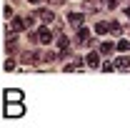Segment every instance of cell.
Here are the masks:
<instances>
[{"label":"cell","mask_w":130,"mask_h":128,"mask_svg":"<svg viewBox=\"0 0 130 128\" xmlns=\"http://www.w3.org/2000/svg\"><path fill=\"white\" fill-rule=\"evenodd\" d=\"M30 3H32V5H38V3H43V0H30Z\"/></svg>","instance_id":"obj_23"},{"label":"cell","mask_w":130,"mask_h":128,"mask_svg":"<svg viewBox=\"0 0 130 128\" xmlns=\"http://www.w3.org/2000/svg\"><path fill=\"white\" fill-rule=\"evenodd\" d=\"M115 68H120V70H125V68H130V58H128V55H120V58L115 60Z\"/></svg>","instance_id":"obj_8"},{"label":"cell","mask_w":130,"mask_h":128,"mask_svg":"<svg viewBox=\"0 0 130 128\" xmlns=\"http://www.w3.org/2000/svg\"><path fill=\"white\" fill-rule=\"evenodd\" d=\"M18 100H23L20 91H5V103H18Z\"/></svg>","instance_id":"obj_4"},{"label":"cell","mask_w":130,"mask_h":128,"mask_svg":"<svg viewBox=\"0 0 130 128\" xmlns=\"http://www.w3.org/2000/svg\"><path fill=\"white\" fill-rule=\"evenodd\" d=\"M25 25H28L25 20H20V18H15V20L10 23V30H13V33H20V30H23V28H25Z\"/></svg>","instance_id":"obj_7"},{"label":"cell","mask_w":130,"mask_h":128,"mask_svg":"<svg viewBox=\"0 0 130 128\" xmlns=\"http://www.w3.org/2000/svg\"><path fill=\"white\" fill-rule=\"evenodd\" d=\"M113 50H115V45H113V43H103V45H100V53H103V55H110Z\"/></svg>","instance_id":"obj_12"},{"label":"cell","mask_w":130,"mask_h":128,"mask_svg":"<svg viewBox=\"0 0 130 128\" xmlns=\"http://www.w3.org/2000/svg\"><path fill=\"white\" fill-rule=\"evenodd\" d=\"M118 5H120V0H108V8H110V10H115Z\"/></svg>","instance_id":"obj_19"},{"label":"cell","mask_w":130,"mask_h":128,"mask_svg":"<svg viewBox=\"0 0 130 128\" xmlns=\"http://www.w3.org/2000/svg\"><path fill=\"white\" fill-rule=\"evenodd\" d=\"M108 30H110V23H98V25H95V33H98V35H105Z\"/></svg>","instance_id":"obj_11"},{"label":"cell","mask_w":130,"mask_h":128,"mask_svg":"<svg viewBox=\"0 0 130 128\" xmlns=\"http://www.w3.org/2000/svg\"><path fill=\"white\" fill-rule=\"evenodd\" d=\"M25 113V108H23V103L18 100V103H5V111H3V116L5 118H20Z\"/></svg>","instance_id":"obj_1"},{"label":"cell","mask_w":130,"mask_h":128,"mask_svg":"<svg viewBox=\"0 0 130 128\" xmlns=\"http://www.w3.org/2000/svg\"><path fill=\"white\" fill-rule=\"evenodd\" d=\"M40 20H43V23H53V20H55V13L48 10V8H43V10H40Z\"/></svg>","instance_id":"obj_6"},{"label":"cell","mask_w":130,"mask_h":128,"mask_svg":"<svg viewBox=\"0 0 130 128\" xmlns=\"http://www.w3.org/2000/svg\"><path fill=\"white\" fill-rule=\"evenodd\" d=\"M85 63L90 65V68H98V65H100V55H98L95 50H93V53H88V58H85Z\"/></svg>","instance_id":"obj_5"},{"label":"cell","mask_w":130,"mask_h":128,"mask_svg":"<svg viewBox=\"0 0 130 128\" xmlns=\"http://www.w3.org/2000/svg\"><path fill=\"white\" fill-rule=\"evenodd\" d=\"M83 20H85V18H83V13H70V15H68V23H70L73 28H80Z\"/></svg>","instance_id":"obj_3"},{"label":"cell","mask_w":130,"mask_h":128,"mask_svg":"<svg viewBox=\"0 0 130 128\" xmlns=\"http://www.w3.org/2000/svg\"><path fill=\"white\" fill-rule=\"evenodd\" d=\"M38 40H40L43 45H48V43H53V33H50L48 28H40V33H38Z\"/></svg>","instance_id":"obj_2"},{"label":"cell","mask_w":130,"mask_h":128,"mask_svg":"<svg viewBox=\"0 0 130 128\" xmlns=\"http://www.w3.org/2000/svg\"><path fill=\"white\" fill-rule=\"evenodd\" d=\"M110 30H113L115 35H120V33H123V25H120V23L115 20V23H110Z\"/></svg>","instance_id":"obj_14"},{"label":"cell","mask_w":130,"mask_h":128,"mask_svg":"<svg viewBox=\"0 0 130 128\" xmlns=\"http://www.w3.org/2000/svg\"><path fill=\"white\" fill-rule=\"evenodd\" d=\"M20 60H23V63H35V60H38V53H23Z\"/></svg>","instance_id":"obj_10"},{"label":"cell","mask_w":130,"mask_h":128,"mask_svg":"<svg viewBox=\"0 0 130 128\" xmlns=\"http://www.w3.org/2000/svg\"><path fill=\"white\" fill-rule=\"evenodd\" d=\"M3 15H5V18H13V8H10V5H5V8H3Z\"/></svg>","instance_id":"obj_18"},{"label":"cell","mask_w":130,"mask_h":128,"mask_svg":"<svg viewBox=\"0 0 130 128\" xmlns=\"http://www.w3.org/2000/svg\"><path fill=\"white\" fill-rule=\"evenodd\" d=\"M125 15H128V18H130V5H128V8H125Z\"/></svg>","instance_id":"obj_22"},{"label":"cell","mask_w":130,"mask_h":128,"mask_svg":"<svg viewBox=\"0 0 130 128\" xmlns=\"http://www.w3.org/2000/svg\"><path fill=\"white\" fill-rule=\"evenodd\" d=\"M95 5H98V0H88V3H85V8H88V10H93Z\"/></svg>","instance_id":"obj_20"},{"label":"cell","mask_w":130,"mask_h":128,"mask_svg":"<svg viewBox=\"0 0 130 128\" xmlns=\"http://www.w3.org/2000/svg\"><path fill=\"white\" fill-rule=\"evenodd\" d=\"M103 70H105V73H113V70H115V63H103Z\"/></svg>","instance_id":"obj_17"},{"label":"cell","mask_w":130,"mask_h":128,"mask_svg":"<svg viewBox=\"0 0 130 128\" xmlns=\"http://www.w3.org/2000/svg\"><path fill=\"white\" fill-rule=\"evenodd\" d=\"M75 30H78V43H83V45H85V43H88V28H75Z\"/></svg>","instance_id":"obj_9"},{"label":"cell","mask_w":130,"mask_h":128,"mask_svg":"<svg viewBox=\"0 0 130 128\" xmlns=\"http://www.w3.org/2000/svg\"><path fill=\"white\" fill-rule=\"evenodd\" d=\"M118 50H123V53L130 50V43H128V40H118Z\"/></svg>","instance_id":"obj_15"},{"label":"cell","mask_w":130,"mask_h":128,"mask_svg":"<svg viewBox=\"0 0 130 128\" xmlns=\"http://www.w3.org/2000/svg\"><path fill=\"white\" fill-rule=\"evenodd\" d=\"M5 70H15V60H13V58L5 60Z\"/></svg>","instance_id":"obj_16"},{"label":"cell","mask_w":130,"mask_h":128,"mask_svg":"<svg viewBox=\"0 0 130 128\" xmlns=\"http://www.w3.org/2000/svg\"><path fill=\"white\" fill-rule=\"evenodd\" d=\"M50 5H53V8H60V5H63V0H50Z\"/></svg>","instance_id":"obj_21"},{"label":"cell","mask_w":130,"mask_h":128,"mask_svg":"<svg viewBox=\"0 0 130 128\" xmlns=\"http://www.w3.org/2000/svg\"><path fill=\"white\" fill-rule=\"evenodd\" d=\"M58 48H60V50H68V38H65V35H58Z\"/></svg>","instance_id":"obj_13"}]
</instances>
